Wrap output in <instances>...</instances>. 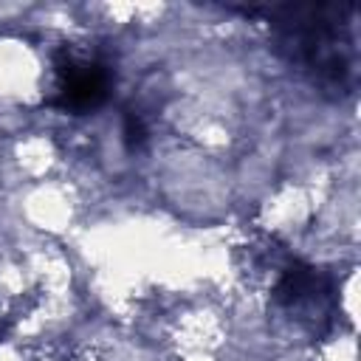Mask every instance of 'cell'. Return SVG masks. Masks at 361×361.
<instances>
[{
    "label": "cell",
    "mask_w": 361,
    "mask_h": 361,
    "mask_svg": "<svg viewBox=\"0 0 361 361\" xmlns=\"http://www.w3.org/2000/svg\"><path fill=\"white\" fill-rule=\"evenodd\" d=\"M59 85H56V107L71 113H85L99 107L110 93V71L99 59L82 56H62L56 65Z\"/></svg>",
    "instance_id": "6da1fadb"
},
{
    "label": "cell",
    "mask_w": 361,
    "mask_h": 361,
    "mask_svg": "<svg viewBox=\"0 0 361 361\" xmlns=\"http://www.w3.org/2000/svg\"><path fill=\"white\" fill-rule=\"evenodd\" d=\"M316 288H319V276H316V271H313L310 265H290V268L282 274V279L276 282L274 296H276L282 305H290V307H293V305L305 302L307 296H313Z\"/></svg>",
    "instance_id": "7a4b0ae2"
},
{
    "label": "cell",
    "mask_w": 361,
    "mask_h": 361,
    "mask_svg": "<svg viewBox=\"0 0 361 361\" xmlns=\"http://www.w3.org/2000/svg\"><path fill=\"white\" fill-rule=\"evenodd\" d=\"M124 135L133 141V144H138V141H144V124H141V118L138 116H127V124H124Z\"/></svg>",
    "instance_id": "3957f363"
}]
</instances>
